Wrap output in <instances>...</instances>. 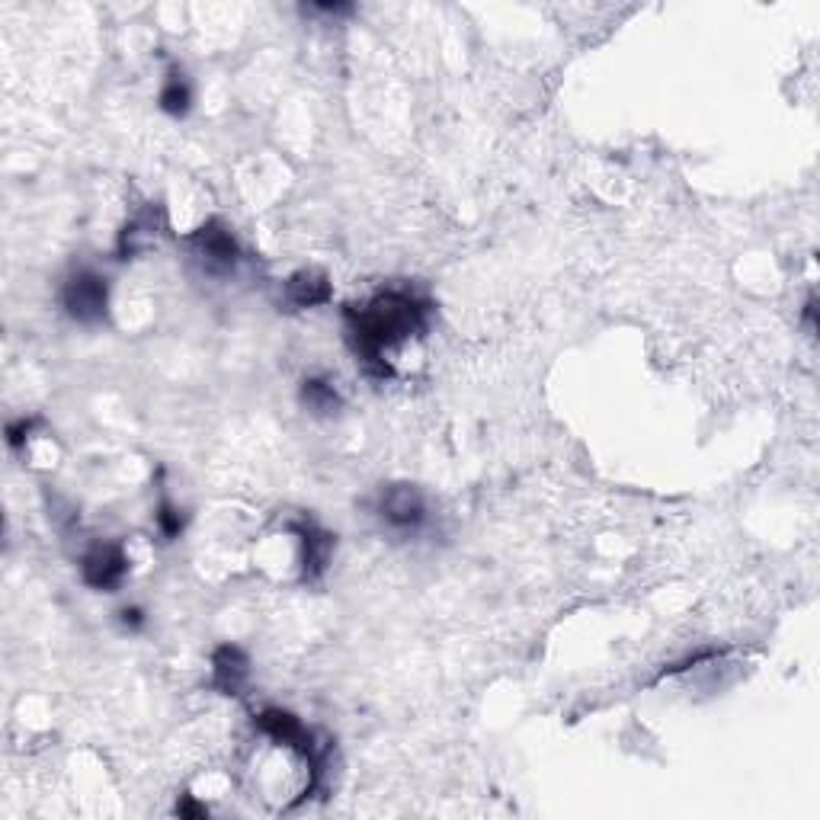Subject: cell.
<instances>
[{
	"instance_id": "1",
	"label": "cell",
	"mask_w": 820,
	"mask_h": 820,
	"mask_svg": "<svg viewBox=\"0 0 820 820\" xmlns=\"http://www.w3.org/2000/svg\"><path fill=\"white\" fill-rule=\"evenodd\" d=\"M433 301L410 289H385L372 295L365 305H352L344 311L347 318V337L356 352V362H362L365 375L372 378H392V365L385 352L408 344L410 337H420L430 324Z\"/></svg>"
},
{
	"instance_id": "2",
	"label": "cell",
	"mask_w": 820,
	"mask_h": 820,
	"mask_svg": "<svg viewBox=\"0 0 820 820\" xmlns=\"http://www.w3.org/2000/svg\"><path fill=\"white\" fill-rule=\"evenodd\" d=\"M61 308L77 324H100L110 311V283L97 270H74L61 286Z\"/></svg>"
},
{
	"instance_id": "3",
	"label": "cell",
	"mask_w": 820,
	"mask_h": 820,
	"mask_svg": "<svg viewBox=\"0 0 820 820\" xmlns=\"http://www.w3.org/2000/svg\"><path fill=\"white\" fill-rule=\"evenodd\" d=\"M375 517L392 532L413 535V532L426 526L430 507H426V497L420 494V487L392 484V487H382V494L375 497Z\"/></svg>"
},
{
	"instance_id": "4",
	"label": "cell",
	"mask_w": 820,
	"mask_h": 820,
	"mask_svg": "<svg viewBox=\"0 0 820 820\" xmlns=\"http://www.w3.org/2000/svg\"><path fill=\"white\" fill-rule=\"evenodd\" d=\"M189 244L196 250V257L202 260V266L209 273H232L240 260V244L237 237L228 232V225H222L219 219L206 222L199 232L189 235Z\"/></svg>"
},
{
	"instance_id": "5",
	"label": "cell",
	"mask_w": 820,
	"mask_h": 820,
	"mask_svg": "<svg viewBox=\"0 0 820 820\" xmlns=\"http://www.w3.org/2000/svg\"><path fill=\"white\" fill-rule=\"evenodd\" d=\"M128 574V558L116 542H97L84 551L80 558V577L84 584L100 589V593H113Z\"/></svg>"
},
{
	"instance_id": "6",
	"label": "cell",
	"mask_w": 820,
	"mask_h": 820,
	"mask_svg": "<svg viewBox=\"0 0 820 820\" xmlns=\"http://www.w3.org/2000/svg\"><path fill=\"white\" fill-rule=\"evenodd\" d=\"M250 676V660L237 645H222L212 654V686L222 696H240Z\"/></svg>"
},
{
	"instance_id": "7",
	"label": "cell",
	"mask_w": 820,
	"mask_h": 820,
	"mask_svg": "<svg viewBox=\"0 0 820 820\" xmlns=\"http://www.w3.org/2000/svg\"><path fill=\"white\" fill-rule=\"evenodd\" d=\"M295 532L301 535V577L321 581L331 564V555H334V535L318 529L314 523H298Z\"/></svg>"
},
{
	"instance_id": "8",
	"label": "cell",
	"mask_w": 820,
	"mask_h": 820,
	"mask_svg": "<svg viewBox=\"0 0 820 820\" xmlns=\"http://www.w3.org/2000/svg\"><path fill=\"white\" fill-rule=\"evenodd\" d=\"M286 301L293 308H318L331 301V279L321 270H298L286 283Z\"/></svg>"
},
{
	"instance_id": "9",
	"label": "cell",
	"mask_w": 820,
	"mask_h": 820,
	"mask_svg": "<svg viewBox=\"0 0 820 820\" xmlns=\"http://www.w3.org/2000/svg\"><path fill=\"white\" fill-rule=\"evenodd\" d=\"M154 237H158V219H154V209H148V212L135 215V219L122 228V235H119V257L128 260V257L141 253Z\"/></svg>"
},
{
	"instance_id": "10",
	"label": "cell",
	"mask_w": 820,
	"mask_h": 820,
	"mask_svg": "<svg viewBox=\"0 0 820 820\" xmlns=\"http://www.w3.org/2000/svg\"><path fill=\"white\" fill-rule=\"evenodd\" d=\"M158 103H161V110H164L167 116L174 119H183L189 113V107H192V87H189V80H186V74H183L179 67H171V71H167V80H164V87H161Z\"/></svg>"
},
{
	"instance_id": "11",
	"label": "cell",
	"mask_w": 820,
	"mask_h": 820,
	"mask_svg": "<svg viewBox=\"0 0 820 820\" xmlns=\"http://www.w3.org/2000/svg\"><path fill=\"white\" fill-rule=\"evenodd\" d=\"M301 401H305V408L311 410V413H321V417H331V413H337V410L344 408L340 392L327 378H305L301 382Z\"/></svg>"
},
{
	"instance_id": "12",
	"label": "cell",
	"mask_w": 820,
	"mask_h": 820,
	"mask_svg": "<svg viewBox=\"0 0 820 820\" xmlns=\"http://www.w3.org/2000/svg\"><path fill=\"white\" fill-rule=\"evenodd\" d=\"M39 426V417H20V420H10L7 423V446L16 452V449H23L26 443H29V436H33V430Z\"/></svg>"
},
{
	"instance_id": "13",
	"label": "cell",
	"mask_w": 820,
	"mask_h": 820,
	"mask_svg": "<svg viewBox=\"0 0 820 820\" xmlns=\"http://www.w3.org/2000/svg\"><path fill=\"white\" fill-rule=\"evenodd\" d=\"M154 523H158V529H161V535H164V538H176V535L183 532V517H179V510H176L171 500H164V504L158 507Z\"/></svg>"
},
{
	"instance_id": "14",
	"label": "cell",
	"mask_w": 820,
	"mask_h": 820,
	"mask_svg": "<svg viewBox=\"0 0 820 820\" xmlns=\"http://www.w3.org/2000/svg\"><path fill=\"white\" fill-rule=\"evenodd\" d=\"M119 622H122L128 632H138V629L145 625V609H138V606H122V609H119Z\"/></svg>"
},
{
	"instance_id": "15",
	"label": "cell",
	"mask_w": 820,
	"mask_h": 820,
	"mask_svg": "<svg viewBox=\"0 0 820 820\" xmlns=\"http://www.w3.org/2000/svg\"><path fill=\"white\" fill-rule=\"evenodd\" d=\"M176 815H179V818H206L209 808H206V805H196L192 798H183V805H176Z\"/></svg>"
}]
</instances>
